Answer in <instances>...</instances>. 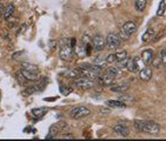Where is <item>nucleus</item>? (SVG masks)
<instances>
[{"mask_svg": "<svg viewBox=\"0 0 166 141\" xmlns=\"http://www.w3.org/2000/svg\"><path fill=\"white\" fill-rule=\"evenodd\" d=\"M106 45L108 48L111 49H117L120 47L121 45V39L118 34L115 33H110L107 37H106Z\"/></svg>", "mask_w": 166, "mask_h": 141, "instance_id": "nucleus-1", "label": "nucleus"}, {"mask_svg": "<svg viewBox=\"0 0 166 141\" xmlns=\"http://www.w3.org/2000/svg\"><path fill=\"white\" fill-rule=\"evenodd\" d=\"M92 45H93V48L98 52L100 51H104V48L106 47V39L100 35V34H97L92 38Z\"/></svg>", "mask_w": 166, "mask_h": 141, "instance_id": "nucleus-2", "label": "nucleus"}, {"mask_svg": "<svg viewBox=\"0 0 166 141\" xmlns=\"http://www.w3.org/2000/svg\"><path fill=\"white\" fill-rule=\"evenodd\" d=\"M144 132L156 135L160 132V126L154 121H144Z\"/></svg>", "mask_w": 166, "mask_h": 141, "instance_id": "nucleus-3", "label": "nucleus"}, {"mask_svg": "<svg viewBox=\"0 0 166 141\" xmlns=\"http://www.w3.org/2000/svg\"><path fill=\"white\" fill-rule=\"evenodd\" d=\"M89 110L86 108V107H76L71 111L70 115L72 119H82V118H85L87 115H89Z\"/></svg>", "mask_w": 166, "mask_h": 141, "instance_id": "nucleus-4", "label": "nucleus"}, {"mask_svg": "<svg viewBox=\"0 0 166 141\" xmlns=\"http://www.w3.org/2000/svg\"><path fill=\"white\" fill-rule=\"evenodd\" d=\"M74 85H76L77 87H79V88L88 89V88H92V87H93L94 82H93V80H91V79H88V78L84 77V78L76 79V80H74Z\"/></svg>", "mask_w": 166, "mask_h": 141, "instance_id": "nucleus-5", "label": "nucleus"}, {"mask_svg": "<svg viewBox=\"0 0 166 141\" xmlns=\"http://www.w3.org/2000/svg\"><path fill=\"white\" fill-rule=\"evenodd\" d=\"M59 55L63 60H71L72 57H73V48L70 46V45H63L61 48H60V52H59Z\"/></svg>", "mask_w": 166, "mask_h": 141, "instance_id": "nucleus-6", "label": "nucleus"}, {"mask_svg": "<svg viewBox=\"0 0 166 141\" xmlns=\"http://www.w3.org/2000/svg\"><path fill=\"white\" fill-rule=\"evenodd\" d=\"M21 77L25 79V80H30V81H37L40 79L39 74L37 72H31V71H26V69H21L20 72Z\"/></svg>", "mask_w": 166, "mask_h": 141, "instance_id": "nucleus-7", "label": "nucleus"}, {"mask_svg": "<svg viewBox=\"0 0 166 141\" xmlns=\"http://www.w3.org/2000/svg\"><path fill=\"white\" fill-rule=\"evenodd\" d=\"M123 29H124L128 35H133L134 33H137V31H138V26H137L133 21H127V22L124 24Z\"/></svg>", "mask_w": 166, "mask_h": 141, "instance_id": "nucleus-8", "label": "nucleus"}, {"mask_svg": "<svg viewBox=\"0 0 166 141\" xmlns=\"http://www.w3.org/2000/svg\"><path fill=\"white\" fill-rule=\"evenodd\" d=\"M139 78L143 81H150L152 78V69L150 67H145L141 71H139Z\"/></svg>", "mask_w": 166, "mask_h": 141, "instance_id": "nucleus-9", "label": "nucleus"}, {"mask_svg": "<svg viewBox=\"0 0 166 141\" xmlns=\"http://www.w3.org/2000/svg\"><path fill=\"white\" fill-rule=\"evenodd\" d=\"M113 132H114V133H117V134H119V135H121V137H127V135H128V133H130L128 128H127L126 126L121 125V124L115 125V126L113 127Z\"/></svg>", "mask_w": 166, "mask_h": 141, "instance_id": "nucleus-10", "label": "nucleus"}, {"mask_svg": "<svg viewBox=\"0 0 166 141\" xmlns=\"http://www.w3.org/2000/svg\"><path fill=\"white\" fill-rule=\"evenodd\" d=\"M153 58H154V53H153L152 49H145V51H143V53H141V59L145 61L146 65H147V64H151L152 60H153Z\"/></svg>", "mask_w": 166, "mask_h": 141, "instance_id": "nucleus-11", "label": "nucleus"}, {"mask_svg": "<svg viewBox=\"0 0 166 141\" xmlns=\"http://www.w3.org/2000/svg\"><path fill=\"white\" fill-rule=\"evenodd\" d=\"M105 75H107V77H110L112 79H115V78H118L120 75V71H119L118 67H110V68L106 69V74Z\"/></svg>", "mask_w": 166, "mask_h": 141, "instance_id": "nucleus-12", "label": "nucleus"}, {"mask_svg": "<svg viewBox=\"0 0 166 141\" xmlns=\"http://www.w3.org/2000/svg\"><path fill=\"white\" fill-rule=\"evenodd\" d=\"M128 88H130L128 84H120V85H117V86L111 87V91H112V92H115V93H124V92H126Z\"/></svg>", "mask_w": 166, "mask_h": 141, "instance_id": "nucleus-13", "label": "nucleus"}, {"mask_svg": "<svg viewBox=\"0 0 166 141\" xmlns=\"http://www.w3.org/2000/svg\"><path fill=\"white\" fill-rule=\"evenodd\" d=\"M153 34H154V29H153L152 27H149V28L146 29V32L143 34L141 41H143V42H147V41L153 37Z\"/></svg>", "mask_w": 166, "mask_h": 141, "instance_id": "nucleus-14", "label": "nucleus"}, {"mask_svg": "<svg viewBox=\"0 0 166 141\" xmlns=\"http://www.w3.org/2000/svg\"><path fill=\"white\" fill-rule=\"evenodd\" d=\"M107 105L111 106V107H114V108H124V107H126V104L120 101V100H108Z\"/></svg>", "mask_w": 166, "mask_h": 141, "instance_id": "nucleus-15", "label": "nucleus"}, {"mask_svg": "<svg viewBox=\"0 0 166 141\" xmlns=\"http://www.w3.org/2000/svg\"><path fill=\"white\" fill-rule=\"evenodd\" d=\"M14 9H15L14 5H13V4H9V5L4 9V16H5V19H9V18L12 16V14L14 13Z\"/></svg>", "mask_w": 166, "mask_h": 141, "instance_id": "nucleus-16", "label": "nucleus"}, {"mask_svg": "<svg viewBox=\"0 0 166 141\" xmlns=\"http://www.w3.org/2000/svg\"><path fill=\"white\" fill-rule=\"evenodd\" d=\"M134 62H136V71H141L143 68L146 67L145 61H144L140 57H136V58H134Z\"/></svg>", "mask_w": 166, "mask_h": 141, "instance_id": "nucleus-17", "label": "nucleus"}, {"mask_svg": "<svg viewBox=\"0 0 166 141\" xmlns=\"http://www.w3.org/2000/svg\"><path fill=\"white\" fill-rule=\"evenodd\" d=\"M46 112H47V110L44 108V107H41V108H33V110H32V114H33L34 117H37V118L44 117Z\"/></svg>", "mask_w": 166, "mask_h": 141, "instance_id": "nucleus-18", "label": "nucleus"}, {"mask_svg": "<svg viewBox=\"0 0 166 141\" xmlns=\"http://www.w3.org/2000/svg\"><path fill=\"white\" fill-rule=\"evenodd\" d=\"M134 7H136V9H137L138 12L144 11L145 7H146V0H136V2H134Z\"/></svg>", "mask_w": 166, "mask_h": 141, "instance_id": "nucleus-19", "label": "nucleus"}, {"mask_svg": "<svg viewBox=\"0 0 166 141\" xmlns=\"http://www.w3.org/2000/svg\"><path fill=\"white\" fill-rule=\"evenodd\" d=\"M82 75V69L80 68H77V69H72V71H69L66 72V77L69 78H78Z\"/></svg>", "mask_w": 166, "mask_h": 141, "instance_id": "nucleus-20", "label": "nucleus"}, {"mask_svg": "<svg viewBox=\"0 0 166 141\" xmlns=\"http://www.w3.org/2000/svg\"><path fill=\"white\" fill-rule=\"evenodd\" d=\"M22 69H26V71H31V72H37L38 73V66L33 65V64H27V62H24L22 64Z\"/></svg>", "mask_w": 166, "mask_h": 141, "instance_id": "nucleus-21", "label": "nucleus"}, {"mask_svg": "<svg viewBox=\"0 0 166 141\" xmlns=\"http://www.w3.org/2000/svg\"><path fill=\"white\" fill-rule=\"evenodd\" d=\"M76 54H77L79 58H84V57L87 55V54H86V48H85L84 45H80V46H78V47L76 48Z\"/></svg>", "mask_w": 166, "mask_h": 141, "instance_id": "nucleus-22", "label": "nucleus"}, {"mask_svg": "<svg viewBox=\"0 0 166 141\" xmlns=\"http://www.w3.org/2000/svg\"><path fill=\"white\" fill-rule=\"evenodd\" d=\"M126 68H127L130 72H136V62H134V58H128Z\"/></svg>", "mask_w": 166, "mask_h": 141, "instance_id": "nucleus-23", "label": "nucleus"}, {"mask_svg": "<svg viewBox=\"0 0 166 141\" xmlns=\"http://www.w3.org/2000/svg\"><path fill=\"white\" fill-rule=\"evenodd\" d=\"M165 9H166V2H165V0H162L160 5H159V7H158V11H157V15H158V16L164 15Z\"/></svg>", "mask_w": 166, "mask_h": 141, "instance_id": "nucleus-24", "label": "nucleus"}, {"mask_svg": "<svg viewBox=\"0 0 166 141\" xmlns=\"http://www.w3.org/2000/svg\"><path fill=\"white\" fill-rule=\"evenodd\" d=\"M127 61H128V57H125L124 59L121 60H118L117 61V67L119 69H123V68H126V65H127Z\"/></svg>", "mask_w": 166, "mask_h": 141, "instance_id": "nucleus-25", "label": "nucleus"}, {"mask_svg": "<svg viewBox=\"0 0 166 141\" xmlns=\"http://www.w3.org/2000/svg\"><path fill=\"white\" fill-rule=\"evenodd\" d=\"M94 64H95V65H99V66H104V67H105L107 62H106V59H104V58H101L100 55H98V57L94 59Z\"/></svg>", "mask_w": 166, "mask_h": 141, "instance_id": "nucleus-26", "label": "nucleus"}, {"mask_svg": "<svg viewBox=\"0 0 166 141\" xmlns=\"http://www.w3.org/2000/svg\"><path fill=\"white\" fill-rule=\"evenodd\" d=\"M72 91H73V89H72L71 87H67V86H64V85L60 86V93L64 94V95H69V94H71Z\"/></svg>", "mask_w": 166, "mask_h": 141, "instance_id": "nucleus-27", "label": "nucleus"}, {"mask_svg": "<svg viewBox=\"0 0 166 141\" xmlns=\"http://www.w3.org/2000/svg\"><path fill=\"white\" fill-rule=\"evenodd\" d=\"M134 127L139 132H144V121L143 120H136L134 121Z\"/></svg>", "mask_w": 166, "mask_h": 141, "instance_id": "nucleus-28", "label": "nucleus"}, {"mask_svg": "<svg viewBox=\"0 0 166 141\" xmlns=\"http://www.w3.org/2000/svg\"><path fill=\"white\" fill-rule=\"evenodd\" d=\"M117 61V57H115V53L113 54H108L106 57V62L107 64H112V62H115Z\"/></svg>", "mask_w": 166, "mask_h": 141, "instance_id": "nucleus-29", "label": "nucleus"}, {"mask_svg": "<svg viewBox=\"0 0 166 141\" xmlns=\"http://www.w3.org/2000/svg\"><path fill=\"white\" fill-rule=\"evenodd\" d=\"M119 100L126 104L127 101H132V100H133V98H132V97H128V95H126V94H123V95H120V97H119Z\"/></svg>", "mask_w": 166, "mask_h": 141, "instance_id": "nucleus-30", "label": "nucleus"}, {"mask_svg": "<svg viewBox=\"0 0 166 141\" xmlns=\"http://www.w3.org/2000/svg\"><path fill=\"white\" fill-rule=\"evenodd\" d=\"M115 57H117V61H118V60H121L125 57H127V53H126V51H121V52L115 53Z\"/></svg>", "mask_w": 166, "mask_h": 141, "instance_id": "nucleus-31", "label": "nucleus"}, {"mask_svg": "<svg viewBox=\"0 0 166 141\" xmlns=\"http://www.w3.org/2000/svg\"><path fill=\"white\" fill-rule=\"evenodd\" d=\"M119 37H120V39H121V40H127L130 35H128V34H127V33H126V32L121 28V29H120V33H119Z\"/></svg>", "mask_w": 166, "mask_h": 141, "instance_id": "nucleus-32", "label": "nucleus"}, {"mask_svg": "<svg viewBox=\"0 0 166 141\" xmlns=\"http://www.w3.org/2000/svg\"><path fill=\"white\" fill-rule=\"evenodd\" d=\"M159 58H160V60H162V64L166 65V49H163V51L160 52Z\"/></svg>", "mask_w": 166, "mask_h": 141, "instance_id": "nucleus-33", "label": "nucleus"}, {"mask_svg": "<svg viewBox=\"0 0 166 141\" xmlns=\"http://www.w3.org/2000/svg\"><path fill=\"white\" fill-rule=\"evenodd\" d=\"M151 64H153V66H156V67H159V66L162 65V60H160L159 57H158V58H153V60H152Z\"/></svg>", "mask_w": 166, "mask_h": 141, "instance_id": "nucleus-34", "label": "nucleus"}, {"mask_svg": "<svg viewBox=\"0 0 166 141\" xmlns=\"http://www.w3.org/2000/svg\"><path fill=\"white\" fill-rule=\"evenodd\" d=\"M165 33H166V28L164 29V31H163V32H159V33H158L157 35H154V39H153V41L156 42V41H158L159 39H162V37H163V35H164Z\"/></svg>", "mask_w": 166, "mask_h": 141, "instance_id": "nucleus-35", "label": "nucleus"}, {"mask_svg": "<svg viewBox=\"0 0 166 141\" xmlns=\"http://www.w3.org/2000/svg\"><path fill=\"white\" fill-rule=\"evenodd\" d=\"M91 66L92 65H89V64H82L79 68H82V69H91Z\"/></svg>", "mask_w": 166, "mask_h": 141, "instance_id": "nucleus-36", "label": "nucleus"}, {"mask_svg": "<svg viewBox=\"0 0 166 141\" xmlns=\"http://www.w3.org/2000/svg\"><path fill=\"white\" fill-rule=\"evenodd\" d=\"M91 41H92V40H91V39L88 38V35H84V38H83V42H84V44H85V45H86V44H89Z\"/></svg>", "mask_w": 166, "mask_h": 141, "instance_id": "nucleus-37", "label": "nucleus"}, {"mask_svg": "<svg viewBox=\"0 0 166 141\" xmlns=\"http://www.w3.org/2000/svg\"><path fill=\"white\" fill-rule=\"evenodd\" d=\"M76 45H77V40H76V38H71V44H70V46H71L72 48H74Z\"/></svg>", "mask_w": 166, "mask_h": 141, "instance_id": "nucleus-38", "label": "nucleus"}, {"mask_svg": "<svg viewBox=\"0 0 166 141\" xmlns=\"http://www.w3.org/2000/svg\"><path fill=\"white\" fill-rule=\"evenodd\" d=\"M63 138H64V139H69V138H73V135H71V134H66V135H64Z\"/></svg>", "mask_w": 166, "mask_h": 141, "instance_id": "nucleus-39", "label": "nucleus"}, {"mask_svg": "<svg viewBox=\"0 0 166 141\" xmlns=\"http://www.w3.org/2000/svg\"><path fill=\"white\" fill-rule=\"evenodd\" d=\"M2 12H4V8H2V6L0 5V16L2 15Z\"/></svg>", "mask_w": 166, "mask_h": 141, "instance_id": "nucleus-40", "label": "nucleus"}, {"mask_svg": "<svg viewBox=\"0 0 166 141\" xmlns=\"http://www.w3.org/2000/svg\"><path fill=\"white\" fill-rule=\"evenodd\" d=\"M0 99H1V93H0Z\"/></svg>", "mask_w": 166, "mask_h": 141, "instance_id": "nucleus-41", "label": "nucleus"}, {"mask_svg": "<svg viewBox=\"0 0 166 141\" xmlns=\"http://www.w3.org/2000/svg\"><path fill=\"white\" fill-rule=\"evenodd\" d=\"M165 49H166V46H165Z\"/></svg>", "mask_w": 166, "mask_h": 141, "instance_id": "nucleus-42", "label": "nucleus"}]
</instances>
